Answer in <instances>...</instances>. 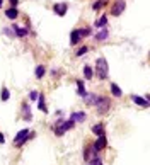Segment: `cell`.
Masks as SVG:
<instances>
[{"label":"cell","instance_id":"1","mask_svg":"<svg viewBox=\"0 0 150 165\" xmlns=\"http://www.w3.org/2000/svg\"><path fill=\"white\" fill-rule=\"evenodd\" d=\"M96 70H97V77L101 80L107 78V73H109L107 70H109V66H107V61L104 58H97V61H96Z\"/></svg>","mask_w":150,"mask_h":165},{"label":"cell","instance_id":"2","mask_svg":"<svg viewBox=\"0 0 150 165\" xmlns=\"http://www.w3.org/2000/svg\"><path fill=\"white\" fill-rule=\"evenodd\" d=\"M96 107H97V113L99 114H106L111 107V102L107 97H103V96H97V100H96Z\"/></svg>","mask_w":150,"mask_h":165},{"label":"cell","instance_id":"3","mask_svg":"<svg viewBox=\"0 0 150 165\" xmlns=\"http://www.w3.org/2000/svg\"><path fill=\"white\" fill-rule=\"evenodd\" d=\"M33 135H34V133H29L27 130L19 131L17 136H16V140H14V145H16V146H22V143H26V141H27V140H29Z\"/></svg>","mask_w":150,"mask_h":165},{"label":"cell","instance_id":"4","mask_svg":"<svg viewBox=\"0 0 150 165\" xmlns=\"http://www.w3.org/2000/svg\"><path fill=\"white\" fill-rule=\"evenodd\" d=\"M124 9H126L124 0H116L111 7V15H116V17H118V15H121V14L124 12Z\"/></svg>","mask_w":150,"mask_h":165},{"label":"cell","instance_id":"5","mask_svg":"<svg viewBox=\"0 0 150 165\" xmlns=\"http://www.w3.org/2000/svg\"><path fill=\"white\" fill-rule=\"evenodd\" d=\"M106 135H101V136H97V141H96L94 145H92V150H94L96 153L97 152H101V150H104L106 148Z\"/></svg>","mask_w":150,"mask_h":165},{"label":"cell","instance_id":"6","mask_svg":"<svg viewBox=\"0 0 150 165\" xmlns=\"http://www.w3.org/2000/svg\"><path fill=\"white\" fill-rule=\"evenodd\" d=\"M67 4H55L53 5V10H55V14L56 15H65L67 14Z\"/></svg>","mask_w":150,"mask_h":165},{"label":"cell","instance_id":"7","mask_svg":"<svg viewBox=\"0 0 150 165\" xmlns=\"http://www.w3.org/2000/svg\"><path fill=\"white\" fill-rule=\"evenodd\" d=\"M96 100H97V96L96 94H84V102H85L87 106H96Z\"/></svg>","mask_w":150,"mask_h":165},{"label":"cell","instance_id":"8","mask_svg":"<svg viewBox=\"0 0 150 165\" xmlns=\"http://www.w3.org/2000/svg\"><path fill=\"white\" fill-rule=\"evenodd\" d=\"M80 39H82V34H80V31H72V34H70V44H75L77 43H80Z\"/></svg>","mask_w":150,"mask_h":165},{"label":"cell","instance_id":"9","mask_svg":"<svg viewBox=\"0 0 150 165\" xmlns=\"http://www.w3.org/2000/svg\"><path fill=\"white\" fill-rule=\"evenodd\" d=\"M131 100L137 102L138 106H141V107H148V100L147 99H141V97H138V96H131Z\"/></svg>","mask_w":150,"mask_h":165},{"label":"cell","instance_id":"10","mask_svg":"<svg viewBox=\"0 0 150 165\" xmlns=\"http://www.w3.org/2000/svg\"><path fill=\"white\" fill-rule=\"evenodd\" d=\"M92 133H94V135H97V136L104 135V124H103V123H99V124L92 126Z\"/></svg>","mask_w":150,"mask_h":165},{"label":"cell","instance_id":"11","mask_svg":"<svg viewBox=\"0 0 150 165\" xmlns=\"http://www.w3.org/2000/svg\"><path fill=\"white\" fill-rule=\"evenodd\" d=\"M84 77L87 78V80H90V78L94 77V68H90L89 65L84 66Z\"/></svg>","mask_w":150,"mask_h":165},{"label":"cell","instance_id":"12","mask_svg":"<svg viewBox=\"0 0 150 165\" xmlns=\"http://www.w3.org/2000/svg\"><path fill=\"white\" fill-rule=\"evenodd\" d=\"M14 31H16V36H19V38H24V36L27 34V29H24V27H19V26H14L12 27Z\"/></svg>","mask_w":150,"mask_h":165},{"label":"cell","instance_id":"13","mask_svg":"<svg viewBox=\"0 0 150 165\" xmlns=\"http://www.w3.org/2000/svg\"><path fill=\"white\" fill-rule=\"evenodd\" d=\"M38 107H39V111H43V113H48L46 106H44V96H41V94H39V97H38Z\"/></svg>","mask_w":150,"mask_h":165},{"label":"cell","instance_id":"14","mask_svg":"<svg viewBox=\"0 0 150 165\" xmlns=\"http://www.w3.org/2000/svg\"><path fill=\"white\" fill-rule=\"evenodd\" d=\"M5 15L9 19H16L19 15V10L16 9V7H12V9H7V12H5Z\"/></svg>","mask_w":150,"mask_h":165},{"label":"cell","instance_id":"15","mask_svg":"<svg viewBox=\"0 0 150 165\" xmlns=\"http://www.w3.org/2000/svg\"><path fill=\"white\" fill-rule=\"evenodd\" d=\"M111 94H113L114 97H121V96H123V92H121V89L118 87L116 83H111Z\"/></svg>","mask_w":150,"mask_h":165},{"label":"cell","instance_id":"16","mask_svg":"<svg viewBox=\"0 0 150 165\" xmlns=\"http://www.w3.org/2000/svg\"><path fill=\"white\" fill-rule=\"evenodd\" d=\"M34 73H36V77H38V78H43L44 73H46V68H44L43 65H39V66H36V72H34Z\"/></svg>","mask_w":150,"mask_h":165},{"label":"cell","instance_id":"17","mask_svg":"<svg viewBox=\"0 0 150 165\" xmlns=\"http://www.w3.org/2000/svg\"><path fill=\"white\" fill-rule=\"evenodd\" d=\"M84 119H85V114H82V113H73L70 121L75 123V121H84Z\"/></svg>","mask_w":150,"mask_h":165},{"label":"cell","instance_id":"18","mask_svg":"<svg viewBox=\"0 0 150 165\" xmlns=\"http://www.w3.org/2000/svg\"><path fill=\"white\" fill-rule=\"evenodd\" d=\"M0 99L4 100V102H7V100L10 99V92H9V89H7V87L2 89V97H0Z\"/></svg>","mask_w":150,"mask_h":165},{"label":"cell","instance_id":"19","mask_svg":"<svg viewBox=\"0 0 150 165\" xmlns=\"http://www.w3.org/2000/svg\"><path fill=\"white\" fill-rule=\"evenodd\" d=\"M107 36H109V32H107L106 29H103L97 36H96V39H97V41H104V39H107Z\"/></svg>","mask_w":150,"mask_h":165},{"label":"cell","instance_id":"20","mask_svg":"<svg viewBox=\"0 0 150 165\" xmlns=\"http://www.w3.org/2000/svg\"><path fill=\"white\" fill-rule=\"evenodd\" d=\"M78 31H80L82 38H87V36L92 34V29H90V27H82V29H78Z\"/></svg>","mask_w":150,"mask_h":165},{"label":"cell","instance_id":"21","mask_svg":"<svg viewBox=\"0 0 150 165\" xmlns=\"http://www.w3.org/2000/svg\"><path fill=\"white\" fill-rule=\"evenodd\" d=\"M106 24H107V17L106 15H103V17L96 22V27H103V26H106Z\"/></svg>","mask_w":150,"mask_h":165},{"label":"cell","instance_id":"22","mask_svg":"<svg viewBox=\"0 0 150 165\" xmlns=\"http://www.w3.org/2000/svg\"><path fill=\"white\" fill-rule=\"evenodd\" d=\"M106 2H107V0H97V2L92 5V9H94V10H99L101 7H103V5H106Z\"/></svg>","mask_w":150,"mask_h":165},{"label":"cell","instance_id":"23","mask_svg":"<svg viewBox=\"0 0 150 165\" xmlns=\"http://www.w3.org/2000/svg\"><path fill=\"white\" fill-rule=\"evenodd\" d=\"M77 89H78V94H80V96H84V94H85V89H84L82 80H77Z\"/></svg>","mask_w":150,"mask_h":165},{"label":"cell","instance_id":"24","mask_svg":"<svg viewBox=\"0 0 150 165\" xmlns=\"http://www.w3.org/2000/svg\"><path fill=\"white\" fill-rule=\"evenodd\" d=\"M89 165H103V160H101L99 157H96V158H92V160L89 162Z\"/></svg>","mask_w":150,"mask_h":165},{"label":"cell","instance_id":"25","mask_svg":"<svg viewBox=\"0 0 150 165\" xmlns=\"http://www.w3.org/2000/svg\"><path fill=\"white\" fill-rule=\"evenodd\" d=\"M87 51H89V48H87V46H82V48L77 51V55H75V56H82V55H85Z\"/></svg>","mask_w":150,"mask_h":165},{"label":"cell","instance_id":"26","mask_svg":"<svg viewBox=\"0 0 150 165\" xmlns=\"http://www.w3.org/2000/svg\"><path fill=\"white\" fill-rule=\"evenodd\" d=\"M38 97H39V94H38L36 90H33V92L29 94V99L33 100V102H34V100H38Z\"/></svg>","mask_w":150,"mask_h":165},{"label":"cell","instance_id":"27","mask_svg":"<svg viewBox=\"0 0 150 165\" xmlns=\"http://www.w3.org/2000/svg\"><path fill=\"white\" fill-rule=\"evenodd\" d=\"M24 113H26V119L29 121V119H31V113H29V106H27V104H24Z\"/></svg>","mask_w":150,"mask_h":165},{"label":"cell","instance_id":"28","mask_svg":"<svg viewBox=\"0 0 150 165\" xmlns=\"http://www.w3.org/2000/svg\"><path fill=\"white\" fill-rule=\"evenodd\" d=\"M4 143H5V138H4V135L0 133V145H4Z\"/></svg>","mask_w":150,"mask_h":165},{"label":"cell","instance_id":"29","mask_svg":"<svg viewBox=\"0 0 150 165\" xmlns=\"http://www.w3.org/2000/svg\"><path fill=\"white\" fill-rule=\"evenodd\" d=\"M10 4H12V7H16L19 4V0H10Z\"/></svg>","mask_w":150,"mask_h":165},{"label":"cell","instance_id":"30","mask_svg":"<svg viewBox=\"0 0 150 165\" xmlns=\"http://www.w3.org/2000/svg\"><path fill=\"white\" fill-rule=\"evenodd\" d=\"M0 7H2V0H0Z\"/></svg>","mask_w":150,"mask_h":165}]
</instances>
